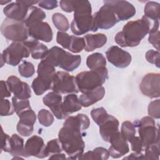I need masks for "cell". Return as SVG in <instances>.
<instances>
[{
	"label": "cell",
	"mask_w": 160,
	"mask_h": 160,
	"mask_svg": "<svg viewBox=\"0 0 160 160\" xmlns=\"http://www.w3.org/2000/svg\"><path fill=\"white\" fill-rule=\"evenodd\" d=\"M90 120L84 114L68 117L59 131L58 139L63 150L69 156L68 159H79L85 148L82 136L89 127Z\"/></svg>",
	"instance_id": "1"
},
{
	"label": "cell",
	"mask_w": 160,
	"mask_h": 160,
	"mask_svg": "<svg viewBox=\"0 0 160 160\" xmlns=\"http://www.w3.org/2000/svg\"><path fill=\"white\" fill-rule=\"evenodd\" d=\"M159 25V20L144 15L141 19L128 21L122 30L116 34L115 42L122 48L137 46L148 34L158 31Z\"/></svg>",
	"instance_id": "2"
},
{
	"label": "cell",
	"mask_w": 160,
	"mask_h": 160,
	"mask_svg": "<svg viewBox=\"0 0 160 160\" xmlns=\"http://www.w3.org/2000/svg\"><path fill=\"white\" fill-rule=\"evenodd\" d=\"M73 11L74 19L71 24V29L73 34L79 36L90 31H98L93 15L91 14V5L88 1H75Z\"/></svg>",
	"instance_id": "3"
},
{
	"label": "cell",
	"mask_w": 160,
	"mask_h": 160,
	"mask_svg": "<svg viewBox=\"0 0 160 160\" xmlns=\"http://www.w3.org/2000/svg\"><path fill=\"white\" fill-rule=\"evenodd\" d=\"M75 78L79 91L87 93L101 86L106 82L108 78V71L106 67H104L82 71L78 73Z\"/></svg>",
	"instance_id": "4"
},
{
	"label": "cell",
	"mask_w": 160,
	"mask_h": 160,
	"mask_svg": "<svg viewBox=\"0 0 160 160\" xmlns=\"http://www.w3.org/2000/svg\"><path fill=\"white\" fill-rule=\"evenodd\" d=\"M45 59L54 66H58L68 72L75 70L81 62V56L73 55L58 46H53L49 49Z\"/></svg>",
	"instance_id": "5"
},
{
	"label": "cell",
	"mask_w": 160,
	"mask_h": 160,
	"mask_svg": "<svg viewBox=\"0 0 160 160\" xmlns=\"http://www.w3.org/2000/svg\"><path fill=\"white\" fill-rule=\"evenodd\" d=\"M2 36L13 42H24L29 39L28 28L24 21L5 18L1 26Z\"/></svg>",
	"instance_id": "6"
},
{
	"label": "cell",
	"mask_w": 160,
	"mask_h": 160,
	"mask_svg": "<svg viewBox=\"0 0 160 160\" xmlns=\"http://www.w3.org/2000/svg\"><path fill=\"white\" fill-rule=\"evenodd\" d=\"M133 125L138 129L139 137L144 149L148 146L159 143L158 128L156 126V122L152 117L145 116L141 120H136Z\"/></svg>",
	"instance_id": "7"
},
{
	"label": "cell",
	"mask_w": 160,
	"mask_h": 160,
	"mask_svg": "<svg viewBox=\"0 0 160 160\" xmlns=\"http://www.w3.org/2000/svg\"><path fill=\"white\" fill-rule=\"evenodd\" d=\"M30 51L24 42H12L1 55V67L3 62L12 66L19 64L23 58H28Z\"/></svg>",
	"instance_id": "8"
},
{
	"label": "cell",
	"mask_w": 160,
	"mask_h": 160,
	"mask_svg": "<svg viewBox=\"0 0 160 160\" xmlns=\"http://www.w3.org/2000/svg\"><path fill=\"white\" fill-rule=\"evenodd\" d=\"M51 89L59 94H76L79 92L75 77L61 71L54 75Z\"/></svg>",
	"instance_id": "9"
},
{
	"label": "cell",
	"mask_w": 160,
	"mask_h": 160,
	"mask_svg": "<svg viewBox=\"0 0 160 160\" xmlns=\"http://www.w3.org/2000/svg\"><path fill=\"white\" fill-rule=\"evenodd\" d=\"M95 26L98 29H108L119 22V19L114 9L108 1H104V5L93 14Z\"/></svg>",
	"instance_id": "10"
},
{
	"label": "cell",
	"mask_w": 160,
	"mask_h": 160,
	"mask_svg": "<svg viewBox=\"0 0 160 160\" xmlns=\"http://www.w3.org/2000/svg\"><path fill=\"white\" fill-rule=\"evenodd\" d=\"M37 1H16L9 3L3 9V13L7 18L24 21L29 11L33 5L38 3Z\"/></svg>",
	"instance_id": "11"
},
{
	"label": "cell",
	"mask_w": 160,
	"mask_h": 160,
	"mask_svg": "<svg viewBox=\"0 0 160 160\" xmlns=\"http://www.w3.org/2000/svg\"><path fill=\"white\" fill-rule=\"evenodd\" d=\"M160 74L151 72L146 74L141 80L139 89L146 96L153 99L160 96Z\"/></svg>",
	"instance_id": "12"
},
{
	"label": "cell",
	"mask_w": 160,
	"mask_h": 160,
	"mask_svg": "<svg viewBox=\"0 0 160 160\" xmlns=\"http://www.w3.org/2000/svg\"><path fill=\"white\" fill-rule=\"evenodd\" d=\"M56 41L62 47L74 53H79L85 48L84 38L69 35L66 32L58 31L56 36Z\"/></svg>",
	"instance_id": "13"
},
{
	"label": "cell",
	"mask_w": 160,
	"mask_h": 160,
	"mask_svg": "<svg viewBox=\"0 0 160 160\" xmlns=\"http://www.w3.org/2000/svg\"><path fill=\"white\" fill-rule=\"evenodd\" d=\"M106 56L110 63L119 68L128 67L132 61L130 53L117 46L110 47L106 52Z\"/></svg>",
	"instance_id": "14"
},
{
	"label": "cell",
	"mask_w": 160,
	"mask_h": 160,
	"mask_svg": "<svg viewBox=\"0 0 160 160\" xmlns=\"http://www.w3.org/2000/svg\"><path fill=\"white\" fill-rule=\"evenodd\" d=\"M6 82L10 91L17 98L28 99L31 97V91L28 84L21 81L17 76H10Z\"/></svg>",
	"instance_id": "15"
},
{
	"label": "cell",
	"mask_w": 160,
	"mask_h": 160,
	"mask_svg": "<svg viewBox=\"0 0 160 160\" xmlns=\"http://www.w3.org/2000/svg\"><path fill=\"white\" fill-rule=\"evenodd\" d=\"M29 35L31 38L36 40L49 42L52 39V31L46 22H39L28 27Z\"/></svg>",
	"instance_id": "16"
},
{
	"label": "cell",
	"mask_w": 160,
	"mask_h": 160,
	"mask_svg": "<svg viewBox=\"0 0 160 160\" xmlns=\"http://www.w3.org/2000/svg\"><path fill=\"white\" fill-rule=\"evenodd\" d=\"M109 142L111 146L108 151L109 156L112 158H119L129 151L128 143L119 131L111 137Z\"/></svg>",
	"instance_id": "17"
},
{
	"label": "cell",
	"mask_w": 160,
	"mask_h": 160,
	"mask_svg": "<svg viewBox=\"0 0 160 160\" xmlns=\"http://www.w3.org/2000/svg\"><path fill=\"white\" fill-rule=\"evenodd\" d=\"M45 148L43 139L37 135L29 138L24 145L27 158L29 156H34L38 158H46Z\"/></svg>",
	"instance_id": "18"
},
{
	"label": "cell",
	"mask_w": 160,
	"mask_h": 160,
	"mask_svg": "<svg viewBox=\"0 0 160 160\" xmlns=\"http://www.w3.org/2000/svg\"><path fill=\"white\" fill-rule=\"evenodd\" d=\"M43 103L48 107L56 118L59 119H65L62 111V96L61 94L54 91L48 92L42 99Z\"/></svg>",
	"instance_id": "19"
},
{
	"label": "cell",
	"mask_w": 160,
	"mask_h": 160,
	"mask_svg": "<svg viewBox=\"0 0 160 160\" xmlns=\"http://www.w3.org/2000/svg\"><path fill=\"white\" fill-rule=\"evenodd\" d=\"M114 9L119 21L128 20L136 14L134 6L127 1H108Z\"/></svg>",
	"instance_id": "20"
},
{
	"label": "cell",
	"mask_w": 160,
	"mask_h": 160,
	"mask_svg": "<svg viewBox=\"0 0 160 160\" xmlns=\"http://www.w3.org/2000/svg\"><path fill=\"white\" fill-rule=\"evenodd\" d=\"M119 124L117 118L108 114V117L99 125L100 135L104 141L109 142L111 137L119 131Z\"/></svg>",
	"instance_id": "21"
},
{
	"label": "cell",
	"mask_w": 160,
	"mask_h": 160,
	"mask_svg": "<svg viewBox=\"0 0 160 160\" xmlns=\"http://www.w3.org/2000/svg\"><path fill=\"white\" fill-rule=\"evenodd\" d=\"M30 51L31 57L35 59H44L47 56L49 49L44 44L32 38L24 41Z\"/></svg>",
	"instance_id": "22"
},
{
	"label": "cell",
	"mask_w": 160,
	"mask_h": 160,
	"mask_svg": "<svg viewBox=\"0 0 160 160\" xmlns=\"http://www.w3.org/2000/svg\"><path fill=\"white\" fill-rule=\"evenodd\" d=\"M85 41L84 50L90 52L102 48L107 42V36L102 33L98 34H88L84 37Z\"/></svg>",
	"instance_id": "23"
},
{
	"label": "cell",
	"mask_w": 160,
	"mask_h": 160,
	"mask_svg": "<svg viewBox=\"0 0 160 160\" xmlns=\"http://www.w3.org/2000/svg\"><path fill=\"white\" fill-rule=\"evenodd\" d=\"M105 95V89L103 86H100L96 89L87 93H82L79 100L82 106L87 108L96 102L101 101Z\"/></svg>",
	"instance_id": "24"
},
{
	"label": "cell",
	"mask_w": 160,
	"mask_h": 160,
	"mask_svg": "<svg viewBox=\"0 0 160 160\" xmlns=\"http://www.w3.org/2000/svg\"><path fill=\"white\" fill-rule=\"evenodd\" d=\"M37 72V77L39 79L51 84L52 78L56 73L55 66H54L48 60L44 59L38 64Z\"/></svg>",
	"instance_id": "25"
},
{
	"label": "cell",
	"mask_w": 160,
	"mask_h": 160,
	"mask_svg": "<svg viewBox=\"0 0 160 160\" xmlns=\"http://www.w3.org/2000/svg\"><path fill=\"white\" fill-rule=\"evenodd\" d=\"M82 105L76 94H69L64 98L62 111L65 118L81 109Z\"/></svg>",
	"instance_id": "26"
},
{
	"label": "cell",
	"mask_w": 160,
	"mask_h": 160,
	"mask_svg": "<svg viewBox=\"0 0 160 160\" xmlns=\"http://www.w3.org/2000/svg\"><path fill=\"white\" fill-rule=\"evenodd\" d=\"M9 153L16 157L27 158L24 145V139L16 134H13L11 136V151Z\"/></svg>",
	"instance_id": "27"
},
{
	"label": "cell",
	"mask_w": 160,
	"mask_h": 160,
	"mask_svg": "<svg viewBox=\"0 0 160 160\" xmlns=\"http://www.w3.org/2000/svg\"><path fill=\"white\" fill-rule=\"evenodd\" d=\"M46 17V13L41 9L36 6H32L24 22L28 28L34 24L43 21Z\"/></svg>",
	"instance_id": "28"
},
{
	"label": "cell",
	"mask_w": 160,
	"mask_h": 160,
	"mask_svg": "<svg viewBox=\"0 0 160 160\" xmlns=\"http://www.w3.org/2000/svg\"><path fill=\"white\" fill-rule=\"evenodd\" d=\"M86 65L91 70H94L106 67V60L102 54L95 52L88 56Z\"/></svg>",
	"instance_id": "29"
},
{
	"label": "cell",
	"mask_w": 160,
	"mask_h": 160,
	"mask_svg": "<svg viewBox=\"0 0 160 160\" xmlns=\"http://www.w3.org/2000/svg\"><path fill=\"white\" fill-rule=\"evenodd\" d=\"M109 157L108 150L102 147H98L92 151H88L82 154L79 159H100L106 160Z\"/></svg>",
	"instance_id": "30"
},
{
	"label": "cell",
	"mask_w": 160,
	"mask_h": 160,
	"mask_svg": "<svg viewBox=\"0 0 160 160\" xmlns=\"http://www.w3.org/2000/svg\"><path fill=\"white\" fill-rule=\"evenodd\" d=\"M52 21L55 27L59 31L66 32L69 28V23L67 18L59 12L54 13L52 16Z\"/></svg>",
	"instance_id": "31"
},
{
	"label": "cell",
	"mask_w": 160,
	"mask_h": 160,
	"mask_svg": "<svg viewBox=\"0 0 160 160\" xmlns=\"http://www.w3.org/2000/svg\"><path fill=\"white\" fill-rule=\"evenodd\" d=\"M159 4L154 1H148L144 7V16L149 19L159 20Z\"/></svg>",
	"instance_id": "32"
},
{
	"label": "cell",
	"mask_w": 160,
	"mask_h": 160,
	"mask_svg": "<svg viewBox=\"0 0 160 160\" xmlns=\"http://www.w3.org/2000/svg\"><path fill=\"white\" fill-rule=\"evenodd\" d=\"M31 87L35 94L37 96H40L44 94L46 91L51 89V84L42 81L36 77L33 79Z\"/></svg>",
	"instance_id": "33"
},
{
	"label": "cell",
	"mask_w": 160,
	"mask_h": 160,
	"mask_svg": "<svg viewBox=\"0 0 160 160\" xmlns=\"http://www.w3.org/2000/svg\"><path fill=\"white\" fill-rule=\"evenodd\" d=\"M121 134L127 141L129 142L130 140L135 136L136 128L131 122L129 121H124L121 125Z\"/></svg>",
	"instance_id": "34"
},
{
	"label": "cell",
	"mask_w": 160,
	"mask_h": 160,
	"mask_svg": "<svg viewBox=\"0 0 160 160\" xmlns=\"http://www.w3.org/2000/svg\"><path fill=\"white\" fill-rule=\"evenodd\" d=\"M143 153V159H159L160 149L159 143L148 146L145 148Z\"/></svg>",
	"instance_id": "35"
},
{
	"label": "cell",
	"mask_w": 160,
	"mask_h": 160,
	"mask_svg": "<svg viewBox=\"0 0 160 160\" xmlns=\"http://www.w3.org/2000/svg\"><path fill=\"white\" fill-rule=\"evenodd\" d=\"M63 149L59 139H54L49 141L45 148V152L47 157L54 154L61 153Z\"/></svg>",
	"instance_id": "36"
},
{
	"label": "cell",
	"mask_w": 160,
	"mask_h": 160,
	"mask_svg": "<svg viewBox=\"0 0 160 160\" xmlns=\"http://www.w3.org/2000/svg\"><path fill=\"white\" fill-rule=\"evenodd\" d=\"M18 71L22 77L28 78L32 76L34 74L35 69L32 63L29 61H23L18 66Z\"/></svg>",
	"instance_id": "37"
},
{
	"label": "cell",
	"mask_w": 160,
	"mask_h": 160,
	"mask_svg": "<svg viewBox=\"0 0 160 160\" xmlns=\"http://www.w3.org/2000/svg\"><path fill=\"white\" fill-rule=\"evenodd\" d=\"M12 103L14 106V111L18 116L22 112L31 108L28 99H21L14 96L12 98Z\"/></svg>",
	"instance_id": "38"
},
{
	"label": "cell",
	"mask_w": 160,
	"mask_h": 160,
	"mask_svg": "<svg viewBox=\"0 0 160 160\" xmlns=\"http://www.w3.org/2000/svg\"><path fill=\"white\" fill-rule=\"evenodd\" d=\"M38 118L39 122L45 127L50 126L54 122V116L52 113L45 109H42L38 112Z\"/></svg>",
	"instance_id": "39"
},
{
	"label": "cell",
	"mask_w": 160,
	"mask_h": 160,
	"mask_svg": "<svg viewBox=\"0 0 160 160\" xmlns=\"http://www.w3.org/2000/svg\"><path fill=\"white\" fill-rule=\"evenodd\" d=\"M91 116L94 122L99 126L108 117V114L104 108L101 107L92 109L91 111Z\"/></svg>",
	"instance_id": "40"
},
{
	"label": "cell",
	"mask_w": 160,
	"mask_h": 160,
	"mask_svg": "<svg viewBox=\"0 0 160 160\" xmlns=\"http://www.w3.org/2000/svg\"><path fill=\"white\" fill-rule=\"evenodd\" d=\"M18 117L19 121L26 124L34 125L36 121V115L31 108L22 112L18 115Z\"/></svg>",
	"instance_id": "41"
},
{
	"label": "cell",
	"mask_w": 160,
	"mask_h": 160,
	"mask_svg": "<svg viewBox=\"0 0 160 160\" xmlns=\"http://www.w3.org/2000/svg\"><path fill=\"white\" fill-rule=\"evenodd\" d=\"M14 112L13 105L8 99L5 98L1 99L0 105V114L1 116H7L12 115Z\"/></svg>",
	"instance_id": "42"
},
{
	"label": "cell",
	"mask_w": 160,
	"mask_h": 160,
	"mask_svg": "<svg viewBox=\"0 0 160 160\" xmlns=\"http://www.w3.org/2000/svg\"><path fill=\"white\" fill-rule=\"evenodd\" d=\"M148 112L149 116L159 119L160 118V101L159 99L151 101L148 106Z\"/></svg>",
	"instance_id": "43"
},
{
	"label": "cell",
	"mask_w": 160,
	"mask_h": 160,
	"mask_svg": "<svg viewBox=\"0 0 160 160\" xmlns=\"http://www.w3.org/2000/svg\"><path fill=\"white\" fill-rule=\"evenodd\" d=\"M16 129L20 135L27 137L32 134L34 129V126L32 124H26L22 122L19 121L16 126Z\"/></svg>",
	"instance_id": "44"
},
{
	"label": "cell",
	"mask_w": 160,
	"mask_h": 160,
	"mask_svg": "<svg viewBox=\"0 0 160 160\" xmlns=\"http://www.w3.org/2000/svg\"><path fill=\"white\" fill-rule=\"evenodd\" d=\"M159 55L158 51L150 49L146 53L145 57L146 60L151 64H155L158 68H159Z\"/></svg>",
	"instance_id": "45"
},
{
	"label": "cell",
	"mask_w": 160,
	"mask_h": 160,
	"mask_svg": "<svg viewBox=\"0 0 160 160\" xmlns=\"http://www.w3.org/2000/svg\"><path fill=\"white\" fill-rule=\"evenodd\" d=\"M131 144V150L136 153H143L144 151V147L143 144L138 136H134L129 141Z\"/></svg>",
	"instance_id": "46"
},
{
	"label": "cell",
	"mask_w": 160,
	"mask_h": 160,
	"mask_svg": "<svg viewBox=\"0 0 160 160\" xmlns=\"http://www.w3.org/2000/svg\"><path fill=\"white\" fill-rule=\"evenodd\" d=\"M1 148L9 153L11 151V137L4 132L2 127H1Z\"/></svg>",
	"instance_id": "47"
},
{
	"label": "cell",
	"mask_w": 160,
	"mask_h": 160,
	"mask_svg": "<svg viewBox=\"0 0 160 160\" xmlns=\"http://www.w3.org/2000/svg\"><path fill=\"white\" fill-rule=\"evenodd\" d=\"M148 41L157 49L159 51V31H154L149 33Z\"/></svg>",
	"instance_id": "48"
},
{
	"label": "cell",
	"mask_w": 160,
	"mask_h": 160,
	"mask_svg": "<svg viewBox=\"0 0 160 160\" xmlns=\"http://www.w3.org/2000/svg\"><path fill=\"white\" fill-rule=\"evenodd\" d=\"M39 6L42 8L51 10L58 7V1L54 0H47V1H40L38 2Z\"/></svg>",
	"instance_id": "49"
},
{
	"label": "cell",
	"mask_w": 160,
	"mask_h": 160,
	"mask_svg": "<svg viewBox=\"0 0 160 160\" xmlns=\"http://www.w3.org/2000/svg\"><path fill=\"white\" fill-rule=\"evenodd\" d=\"M11 96V92L10 91L7 82L4 81H1V98H9Z\"/></svg>",
	"instance_id": "50"
},
{
	"label": "cell",
	"mask_w": 160,
	"mask_h": 160,
	"mask_svg": "<svg viewBox=\"0 0 160 160\" xmlns=\"http://www.w3.org/2000/svg\"><path fill=\"white\" fill-rule=\"evenodd\" d=\"M49 159H66L67 158L64 154L57 153V154H52L51 156L49 158Z\"/></svg>",
	"instance_id": "51"
},
{
	"label": "cell",
	"mask_w": 160,
	"mask_h": 160,
	"mask_svg": "<svg viewBox=\"0 0 160 160\" xmlns=\"http://www.w3.org/2000/svg\"><path fill=\"white\" fill-rule=\"evenodd\" d=\"M11 2V1L10 0V1H0V3H1V4H2V5H3L4 4H7V3H10Z\"/></svg>",
	"instance_id": "52"
}]
</instances>
